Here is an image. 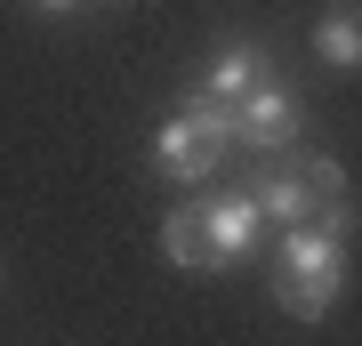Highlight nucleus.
Masks as SVG:
<instances>
[{"label":"nucleus","instance_id":"obj_1","mask_svg":"<svg viewBox=\"0 0 362 346\" xmlns=\"http://www.w3.org/2000/svg\"><path fill=\"white\" fill-rule=\"evenodd\" d=\"M266 282H274V306L290 322H322L346 298V242L338 233H314V226H282Z\"/></svg>","mask_w":362,"mask_h":346},{"label":"nucleus","instance_id":"obj_2","mask_svg":"<svg viewBox=\"0 0 362 346\" xmlns=\"http://www.w3.org/2000/svg\"><path fill=\"white\" fill-rule=\"evenodd\" d=\"M233 145V105H209V97H177V113L153 129V178L169 185H209Z\"/></svg>","mask_w":362,"mask_h":346},{"label":"nucleus","instance_id":"obj_3","mask_svg":"<svg viewBox=\"0 0 362 346\" xmlns=\"http://www.w3.org/2000/svg\"><path fill=\"white\" fill-rule=\"evenodd\" d=\"M298 129H306V97H298L282 73H266L258 89L233 105V145H250V154H290Z\"/></svg>","mask_w":362,"mask_h":346},{"label":"nucleus","instance_id":"obj_4","mask_svg":"<svg viewBox=\"0 0 362 346\" xmlns=\"http://www.w3.org/2000/svg\"><path fill=\"white\" fill-rule=\"evenodd\" d=\"M274 73V49L266 40H218V49H209L202 64H194V81H185V97H209V105H242L250 89H258V81Z\"/></svg>","mask_w":362,"mask_h":346},{"label":"nucleus","instance_id":"obj_5","mask_svg":"<svg viewBox=\"0 0 362 346\" xmlns=\"http://www.w3.org/2000/svg\"><path fill=\"white\" fill-rule=\"evenodd\" d=\"M202 250H209V274H233V266H242V258L250 250H258V202H250V193L242 185H233V193H202Z\"/></svg>","mask_w":362,"mask_h":346},{"label":"nucleus","instance_id":"obj_6","mask_svg":"<svg viewBox=\"0 0 362 346\" xmlns=\"http://www.w3.org/2000/svg\"><path fill=\"white\" fill-rule=\"evenodd\" d=\"M250 202H258V218L282 233V226H306V178H298V145L290 154H266V169H250Z\"/></svg>","mask_w":362,"mask_h":346},{"label":"nucleus","instance_id":"obj_7","mask_svg":"<svg viewBox=\"0 0 362 346\" xmlns=\"http://www.w3.org/2000/svg\"><path fill=\"white\" fill-rule=\"evenodd\" d=\"M314 64L322 73H362V0H330L314 16Z\"/></svg>","mask_w":362,"mask_h":346},{"label":"nucleus","instance_id":"obj_8","mask_svg":"<svg viewBox=\"0 0 362 346\" xmlns=\"http://www.w3.org/2000/svg\"><path fill=\"white\" fill-rule=\"evenodd\" d=\"M161 258H169V266H185V274H209V250H202V209H194V193H185V202H169V218H161Z\"/></svg>","mask_w":362,"mask_h":346},{"label":"nucleus","instance_id":"obj_9","mask_svg":"<svg viewBox=\"0 0 362 346\" xmlns=\"http://www.w3.org/2000/svg\"><path fill=\"white\" fill-rule=\"evenodd\" d=\"M40 16H73V8H89V0H33Z\"/></svg>","mask_w":362,"mask_h":346}]
</instances>
